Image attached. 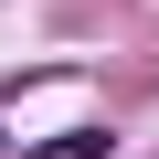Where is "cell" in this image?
<instances>
[{
	"label": "cell",
	"mask_w": 159,
	"mask_h": 159,
	"mask_svg": "<svg viewBox=\"0 0 159 159\" xmlns=\"http://www.w3.org/2000/svg\"><path fill=\"white\" fill-rule=\"evenodd\" d=\"M32 159H106V127H74V138H53V148H32Z\"/></svg>",
	"instance_id": "cell-1"
}]
</instances>
